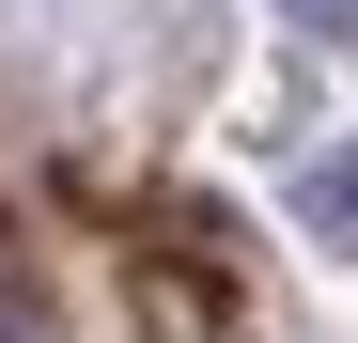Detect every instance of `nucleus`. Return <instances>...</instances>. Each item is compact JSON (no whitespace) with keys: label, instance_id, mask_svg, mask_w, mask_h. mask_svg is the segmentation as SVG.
Masks as SVG:
<instances>
[{"label":"nucleus","instance_id":"nucleus-1","mask_svg":"<svg viewBox=\"0 0 358 343\" xmlns=\"http://www.w3.org/2000/svg\"><path fill=\"white\" fill-rule=\"evenodd\" d=\"M312 234H343V250H358V141L312 172Z\"/></svg>","mask_w":358,"mask_h":343},{"label":"nucleus","instance_id":"nucleus-2","mask_svg":"<svg viewBox=\"0 0 358 343\" xmlns=\"http://www.w3.org/2000/svg\"><path fill=\"white\" fill-rule=\"evenodd\" d=\"M296 31H327V47H358V0H280Z\"/></svg>","mask_w":358,"mask_h":343}]
</instances>
